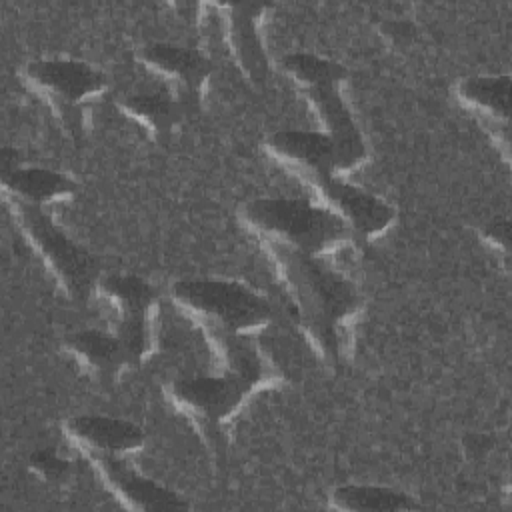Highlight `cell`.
Returning <instances> with one entry per match:
<instances>
[{"mask_svg": "<svg viewBox=\"0 0 512 512\" xmlns=\"http://www.w3.org/2000/svg\"><path fill=\"white\" fill-rule=\"evenodd\" d=\"M260 242L296 310L308 344L328 366H338L350 352L352 324L362 308L354 284L314 256L278 242Z\"/></svg>", "mask_w": 512, "mask_h": 512, "instance_id": "cell-1", "label": "cell"}, {"mask_svg": "<svg viewBox=\"0 0 512 512\" xmlns=\"http://www.w3.org/2000/svg\"><path fill=\"white\" fill-rule=\"evenodd\" d=\"M242 222L260 238L308 256H322L354 244L350 228L328 208L292 198H260L240 212Z\"/></svg>", "mask_w": 512, "mask_h": 512, "instance_id": "cell-2", "label": "cell"}, {"mask_svg": "<svg viewBox=\"0 0 512 512\" xmlns=\"http://www.w3.org/2000/svg\"><path fill=\"white\" fill-rule=\"evenodd\" d=\"M16 228L32 252L44 262L58 288L72 302L86 304L98 284V268L86 250L74 244L44 212V208L4 198Z\"/></svg>", "mask_w": 512, "mask_h": 512, "instance_id": "cell-3", "label": "cell"}, {"mask_svg": "<svg viewBox=\"0 0 512 512\" xmlns=\"http://www.w3.org/2000/svg\"><path fill=\"white\" fill-rule=\"evenodd\" d=\"M174 304L200 328H220L232 334L254 336L274 320L266 298L226 280H180L170 290Z\"/></svg>", "mask_w": 512, "mask_h": 512, "instance_id": "cell-4", "label": "cell"}, {"mask_svg": "<svg viewBox=\"0 0 512 512\" xmlns=\"http://www.w3.org/2000/svg\"><path fill=\"white\" fill-rule=\"evenodd\" d=\"M24 84L42 98L60 124L80 138L88 126L90 106L102 98L108 80L106 76L76 60H36L22 72Z\"/></svg>", "mask_w": 512, "mask_h": 512, "instance_id": "cell-5", "label": "cell"}, {"mask_svg": "<svg viewBox=\"0 0 512 512\" xmlns=\"http://www.w3.org/2000/svg\"><path fill=\"white\" fill-rule=\"evenodd\" d=\"M164 390L170 402L194 422L214 450H222V424L260 388L238 374L224 372L220 376L178 378Z\"/></svg>", "mask_w": 512, "mask_h": 512, "instance_id": "cell-6", "label": "cell"}, {"mask_svg": "<svg viewBox=\"0 0 512 512\" xmlns=\"http://www.w3.org/2000/svg\"><path fill=\"white\" fill-rule=\"evenodd\" d=\"M96 290L116 312L114 334L126 348L132 366H140L154 354L156 348V290L138 276L122 274L98 278Z\"/></svg>", "mask_w": 512, "mask_h": 512, "instance_id": "cell-7", "label": "cell"}, {"mask_svg": "<svg viewBox=\"0 0 512 512\" xmlns=\"http://www.w3.org/2000/svg\"><path fill=\"white\" fill-rule=\"evenodd\" d=\"M136 60L162 80V88L182 104L184 112L200 110L212 76L208 56L174 44H148L136 52Z\"/></svg>", "mask_w": 512, "mask_h": 512, "instance_id": "cell-8", "label": "cell"}, {"mask_svg": "<svg viewBox=\"0 0 512 512\" xmlns=\"http://www.w3.org/2000/svg\"><path fill=\"white\" fill-rule=\"evenodd\" d=\"M300 178L318 194L324 208L334 212L350 228L356 242L380 236L396 218L390 204L342 182L336 174H306Z\"/></svg>", "mask_w": 512, "mask_h": 512, "instance_id": "cell-9", "label": "cell"}, {"mask_svg": "<svg viewBox=\"0 0 512 512\" xmlns=\"http://www.w3.org/2000/svg\"><path fill=\"white\" fill-rule=\"evenodd\" d=\"M340 84L342 82L330 80L302 88L304 98L324 128V134L332 140L338 174L358 168L368 158L366 144L340 96Z\"/></svg>", "mask_w": 512, "mask_h": 512, "instance_id": "cell-10", "label": "cell"}, {"mask_svg": "<svg viewBox=\"0 0 512 512\" xmlns=\"http://www.w3.org/2000/svg\"><path fill=\"white\" fill-rule=\"evenodd\" d=\"M94 466L102 484L110 494L128 510L138 512H162V510H186L188 504L174 492L160 484L140 476L124 456L110 454H84Z\"/></svg>", "mask_w": 512, "mask_h": 512, "instance_id": "cell-11", "label": "cell"}, {"mask_svg": "<svg viewBox=\"0 0 512 512\" xmlns=\"http://www.w3.org/2000/svg\"><path fill=\"white\" fill-rule=\"evenodd\" d=\"M268 8V4L254 2L224 6L226 16L222 18L226 22L224 36L228 42V50L236 66L252 84H262L268 72V60L260 40V22Z\"/></svg>", "mask_w": 512, "mask_h": 512, "instance_id": "cell-12", "label": "cell"}, {"mask_svg": "<svg viewBox=\"0 0 512 512\" xmlns=\"http://www.w3.org/2000/svg\"><path fill=\"white\" fill-rule=\"evenodd\" d=\"M64 434L82 454L126 456L144 446V432L136 424L108 416L68 418Z\"/></svg>", "mask_w": 512, "mask_h": 512, "instance_id": "cell-13", "label": "cell"}, {"mask_svg": "<svg viewBox=\"0 0 512 512\" xmlns=\"http://www.w3.org/2000/svg\"><path fill=\"white\" fill-rule=\"evenodd\" d=\"M266 150L296 176L338 174L336 152L324 132L280 130L266 140Z\"/></svg>", "mask_w": 512, "mask_h": 512, "instance_id": "cell-14", "label": "cell"}, {"mask_svg": "<svg viewBox=\"0 0 512 512\" xmlns=\"http://www.w3.org/2000/svg\"><path fill=\"white\" fill-rule=\"evenodd\" d=\"M62 346L76 358L80 368L106 384H112L122 374V370L134 368L126 348L114 332H74L64 338Z\"/></svg>", "mask_w": 512, "mask_h": 512, "instance_id": "cell-15", "label": "cell"}, {"mask_svg": "<svg viewBox=\"0 0 512 512\" xmlns=\"http://www.w3.org/2000/svg\"><path fill=\"white\" fill-rule=\"evenodd\" d=\"M116 108L124 116L144 126L148 134L160 144L170 138L172 130L180 124L184 116L182 104L166 88L120 96L116 100Z\"/></svg>", "mask_w": 512, "mask_h": 512, "instance_id": "cell-16", "label": "cell"}, {"mask_svg": "<svg viewBox=\"0 0 512 512\" xmlns=\"http://www.w3.org/2000/svg\"><path fill=\"white\" fill-rule=\"evenodd\" d=\"M76 194V184L52 170L44 168H10L2 170V196L20 200L38 208L66 200Z\"/></svg>", "mask_w": 512, "mask_h": 512, "instance_id": "cell-17", "label": "cell"}, {"mask_svg": "<svg viewBox=\"0 0 512 512\" xmlns=\"http://www.w3.org/2000/svg\"><path fill=\"white\" fill-rule=\"evenodd\" d=\"M460 102L478 112L488 128L508 132L510 112V78L508 76H476L458 84Z\"/></svg>", "mask_w": 512, "mask_h": 512, "instance_id": "cell-18", "label": "cell"}, {"mask_svg": "<svg viewBox=\"0 0 512 512\" xmlns=\"http://www.w3.org/2000/svg\"><path fill=\"white\" fill-rule=\"evenodd\" d=\"M330 506L344 512H398L418 508V504L402 492L356 484L338 486L330 496Z\"/></svg>", "mask_w": 512, "mask_h": 512, "instance_id": "cell-19", "label": "cell"}, {"mask_svg": "<svg viewBox=\"0 0 512 512\" xmlns=\"http://www.w3.org/2000/svg\"><path fill=\"white\" fill-rule=\"evenodd\" d=\"M282 68L300 88L330 80L344 82V78L348 76L342 64L312 54H288L282 58Z\"/></svg>", "mask_w": 512, "mask_h": 512, "instance_id": "cell-20", "label": "cell"}, {"mask_svg": "<svg viewBox=\"0 0 512 512\" xmlns=\"http://www.w3.org/2000/svg\"><path fill=\"white\" fill-rule=\"evenodd\" d=\"M30 470L48 484H64L72 474L70 462L60 458L54 450L34 452L30 456Z\"/></svg>", "mask_w": 512, "mask_h": 512, "instance_id": "cell-21", "label": "cell"}, {"mask_svg": "<svg viewBox=\"0 0 512 512\" xmlns=\"http://www.w3.org/2000/svg\"><path fill=\"white\" fill-rule=\"evenodd\" d=\"M482 238L484 242L502 248L504 252L508 250V238H510V226L506 220H494L490 222L484 230H482Z\"/></svg>", "mask_w": 512, "mask_h": 512, "instance_id": "cell-22", "label": "cell"}]
</instances>
